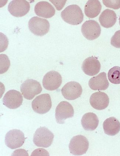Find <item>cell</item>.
I'll return each mask as SVG.
<instances>
[{"mask_svg": "<svg viewBox=\"0 0 120 156\" xmlns=\"http://www.w3.org/2000/svg\"><path fill=\"white\" fill-rule=\"evenodd\" d=\"M61 16L65 22L73 25L81 23L84 16L81 9L77 5H70L67 7L61 12Z\"/></svg>", "mask_w": 120, "mask_h": 156, "instance_id": "cell-1", "label": "cell"}, {"mask_svg": "<svg viewBox=\"0 0 120 156\" xmlns=\"http://www.w3.org/2000/svg\"><path fill=\"white\" fill-rule=\"evenodd\" d=\"M54 135L52 132L45 127L38 128L34 134L33 141L38 147L47 148L52 144Z\"/></svg>", "mask_w": 120, "mask_h": 156, "instance_id": "cell-2", "label": "cell"}, {"mask_svg": "<svg viewBox=\"0 0 120 156\" xmlns=\"http://www.w3.org/2000/svg\"><path fill=\"white\" fill-rule=\"evenodd\" d=\"M89 146L87 138L82 135L74 136L70 140L69 148L73 155L80 156L86 153Z\"/></svg>", "mask_w": 120, "mask_h": 156, "instance_id": "cell-3", "label": "cell"}, {"mask_svg": "<svg viewBox=\"0 0 120 156\" xmlns=\"http://www.w3.org/2000/svg\"><path fill=\"white\" fill-rule=\"evenodd\" d=\"M20 91L26 99L32 100L42 92V88L40 83L37 80L28 79L22 84Z\"/></svg>", "mask_w": 120, "mask_h": 156, "instance_id": "cell-4", "label": "cell"}, {"mask_svg": "<svg viewBox=\"0 0 120 156\" xmlns=\"http://www.w3.org/2000/svg\"><path fill=\"white\" fill-rule=\"evenodd\" d=\"M29 28L34 35L43 36L46 35L50 30V25L47 20L37 16L32 17L29 22Z\"/></svg>", "mask_w": 120, "mask_h": 156, "instance_id": "cell-5", "label": "cell"}, {"mask_svg": "<svg viewBox=\"0 0 120 156\" xmlns=\"http://www.w3.org/2000/svg\"><path fill=\"white\" fill-rule=\"evenodd\" d=\"M33 111L38 114H45L50 110L52 107V101L49 94L40 95L34 99L32 102Z\"/></svg>", "mask_w": 120, "mask_h": 156, "instance_id": "cell-6", "label": "cell"}, {"mask_svg": "<svg viewBox=\"0 0 120 156\" xmlns=\"http://www.w3.org/2000/svg\"><path fill=\"white\" fill-rule=\"evenodd\" d=\"M25 140V135L23 132L20 130L14 129L7 133L5 143L8 148L14 150L21 147Z\"/></svg>", "mask_w": 120, "mask_h": 156, "instance_id": "cell-7", "label": "cell"}, {"mask_svg": "<svg viewBox=\"0 0 120 156\" xmlns=\"http://www.w3.org/2000/svg\"><path fill=\"white\" fill-rule=\"evenodd\" d=\"M101 27L98 22L93 20H87L81 27L83 36L88 40L92 41L98 38L101 33Z\"/></svg>", "mask_w": 120, "mask_h": 156, "instance_id": "cell-8", "label": "cell"}, {"mask_svg": "<svg viewBox=\"0 0 120 156\" xmlns=\"http://www.w3.org/2000/svg\"><path fill=\"white\" fill-rule=\"evenodd\" d=\"M74 112L73 106L69 102L67 101L60 102L56 109L57 122L59 124H64L67 119L73 117Z\"/></svg>", "mask_w": 120, "mask_h": 156, "instance_id": "cell-9", "label": "cell"}, {"mask_svg": "<svg viewBox=\"0 0 120 156\" xmlns=\"http://www.w3.org/2000/svg\"><path fill=\"white\" fill-rule=\"evenodd\" d=\"M29 3L25 0H14L10 2L8 10L13 16L21 17L25 16L30 11Z\"/></svg>", "mask_w": 120, "mask_h": 156, "instance_id": "cell-10", "label": "cell"}, {"mask_svg": "<svg viewBox=\"0 0 120 156\" xmlns=\"http://www.w3.org/2000/svg\"><path fill=\"white\" fill-rule=\"evenodd\" d=\"M62 78L57 72L54 71L48 72L44 75L43 80V85L46 90H54L60 86Z\"/></svg>", "mask_w": 120, "mask_h": 156, "instance_id": "cell-11", "label": "cell"}, {"mask_svg": "<svg viewBox=\"0 0 120 156\" xmlns=\"http://www.w3.org/2000/svg\"><path fill=\"white\" fill-rule=\"evenodd\" d=\"M83 92L81 86L78 82H68L61 89L63 97L68 100H74L80 97Z\"/></svg>", "mask_w": 120, "mask_h": 156, "instance_id": "cell-12", "label": "cell"}, {"mask_svg": "<svg viewBox=\"0 0 120 156\" xmlns=\"http://www.w3.org/2000/svg\"><path fill=\"white\" fill-rule=\"evenodd\" d=\"M23 101V96L19 92L15 90L8 91L3 99L4 105L11 109L18 108L22 105Z\"/></svg>", "mask_w": 120, "mask_h": 156, "instance_id": "cell-13", "label": "cell"}, {"mask_svg": "<svg viewBox=\"0 0 120 156\" xmlns=\"http://www.w3.org/2000/svg\"><path fill=\"white\" fill-rule=\"evenodd\" d=\"M90 102L91 105L94 109L102 110L108 107L109 99L107 94L99 91L92 94L90 97Z\"/></svg>", "mask_w": 120, "mask_h": 156, "instance_id": "cell-14", "label": "cell"}, {"mask_svg": "<svg viewBox=\"0 0 120 156\" xmlns=\"http://www.w3.org/2000/svg\"><path fill=\"white\" fill-rule=\"evenodd\" d=\"M101 64L98 60L92 56L87 58L83 62L82 69L85 74L93 76L98 73L101 69Z\"/></svg>", "mask_w": 120, "mask_h": 156, "instance_id": "cell-15", "label": "cell"}, {"mask_svg": "<svg viewBox=\"0 0 120 156\" xmlns=\"http://www.w3.org/2000/svg\"><path fill=\"white\" fill-rule=\"evenodd\" d=\"M88 85L91 89L95 90H104L109 87L107 74L105 72L92 77L89 80Z\"/></svg>", "mask_w": 120, "mask_h": 156, "instance_id": "cell-16", "label": "cell"}, {"mask_svg": "<svg viewBox=\"0 0 120 156\" xmlns=\"http://www.w3.org/2000/svg\"><path fill=\"white\" fill-rule=\"evenodd\" d=\"M35 12L38 16L45 18H50L55 14L54 8L46 1H40L36 4Z\"/></svg>", "mask_w": 120, "mask_h": 156, "instance_id": "cell-17", "label": "cell"}, {"mask_svg": "<svg viewBox=\"0 0 120 156\" xmlns=\"http://www.w3.org/2000/svg\"><path fill=\"white\" fill-rule=\"evenodd\" d=\"M81 123L84 129L86 131H92L98 126L99 120L94 113L88 112L84 115L82 118Z\"/></svg>", "mask_w": 120, "mask_h": 156, "instance_id": "cell-18", "label": "cell"}, {"mask_svg": "<svg viewBox=\"0 0 120 156\" xmlns=\"http://www.w3.org/2000/svg\"><path fill=\"white\" fill-rule=\"evenodd\" d=\"M99 20L102 26L109 28L112 27L115 24L117 16L114 11L106 9L101 14Z\"/></svg>", "mask_w": 120, "mask_h": 156, "instance_id": "cell-19", "label": "cell"}, {"mask_svg": "<svg viewBox=\"0 0 120 156\" xmlns=\"http://www.w3.org/2000/svg\"><path fill=\"white\" fill-rule=\"evenodd\" d=\"M103 129L105 134L115 136L120 131V122L115 118L110 117L104 121Z\"/></svg>", "mask_w": 120, "mask_h": 156, "instance_id": "cell-20", "label": "cell"}, {"mask_svg": "<svg viewBox=\"0 0 120 156\" xmlns=\"http://www.w3.org/2000/svg\"><path fill=\"white\" fill-rule=\"evenodd\" d=\"M102 5L97 0H90L87 2L85 6V13L86 16L90 18L97 16L100 13Z\"/></svg>", "mask_w": 120, "mask_h": 156, "instance_id": "cell-21", "label": "cell"}, {"mask_svg": "<svg viewBox=\"0 0 120 156\" xmlns=\"http://www.w3.org/2000/svg\"><path fill=\"white\" fill-rule=\"evenodd\" d=\"M108 78L109 81L115 84H120V67L114 66L109 70Z\"/></svg>", "mask_w": 120, "mask_h": 156, "instance_id": "cell-22", "label": "cell"}, {"mask_svg": "<svg viewBox=\"0 0 120 156\" xmlns=\"http://www.w3.org/2000/svg\"><path fill=\"white\" fill-rule=\"evenodd\" d=\"M1 74L8 71L10 66V61L6 55L1 54Z\"/></svg>", "mask_w": 120, "mask_h": 156, "instance_id": "cell-23", "label": "cell"}, {"mask_svg": "<svg viewBox=\"0 0 120 156\" xmlns=\"http://www.w3.org/2000/svg\"><path fill=\"white\" fill-rule=\"evenodd\" d=\"M102 1L104 4L107 7L114 9H118L120 8V0H103Z\"/></svg>", "mask_w": 120, "mask_h": 156, "instance_id": "cell-24", "label": "cell"}, {"mask_svg": "<svg viewBox=\"0 0 120 156\" xmlns=\"http://www.w3.org/2000/svg\"><path fill=\"white\" fill-rule=\"evenodd\" d=\"M111 44L118 48H120V30L116 31L111 39Z\"/></svg>", "mask_w": 120, "mask_h": 156, "instance_id": "cell-25", "label": "cell"}, {"mask_svg": "<svg viewBox=\"0 0 120 156\" xmlns=\"http://www.w3.org/2000/svg\"><path fill=\"white\" fill-rule=\"evenodd\" d=\"M31 156H49V154L45 149L39 148L34 151Z\"/></svg>", "mask_w": 120, "mask_h": 156, "instance_id": "cell-26", "label": "cell"}, {"mask_svg": "<svg viewBox=\"0 0 120 156\" xmlns=\"http://www.w3.org/2000/svg\"><path fill=\"white\" fill-rule=\"evenodd\" d=\"M56 6L58 11H60L65 5L67 1H50Z\"/></svg>", "mask_w": 120, "mask_h": 156, "instance_id": "cell-27", "label": "cell"}, {"mask_svg": "<svg viewBox=\"0 0 120 156\" xmlns=\"http://www.w3.org/2000/svg\"><path fill=\"white\" fill-rule=\"evenodd\" d=\"M12 156H29L28 153L23 149H18L13 152Z\"/></svg>", "mask_w": 120, "mask_h": 156, "instance_id": "cell-28", "label": "cell"}, {"mask_svg": "<svg viewBox=\"0 0 120 156\" xmlns=\"http://www.w3.org/2000/svg\"><path fill=\"white\" fill-rule=\"evenodd\" d=\"M119 25H120V18H119Z\"/></svg>", "mask_w": 120, "mask_h": 156, "instance_id": "cell-29", "label": "cell"}]
</instances>
